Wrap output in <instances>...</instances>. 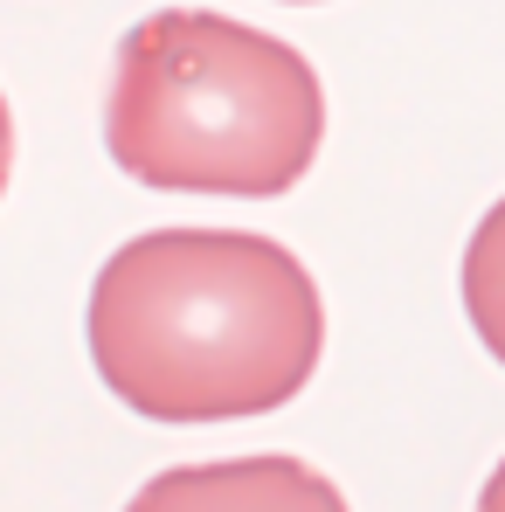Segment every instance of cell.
Returning a JSON list of instances; mask_svg holds the SVG:
<instances>
[{"mask_svg": "<svg viewBox=\"0 0 505 512\" xmlns=\"http://www.w3.org/2000/svg\"><path fill=\"white\" fill-rule=\"evenodd\" d=\"M90 360L146 423L284 409L326 353L312 270L256 229H146L90 284Z\"/></svg>", "mask_w": 505, "mask_h": 512, "instance_id": "obj_1", "label": "cell"}, {"mask_svg": "<svg viewBox=\"0 0 505 512\" xmlns=\"http://www.w3.org/2000/svg\"><path fill=\"white\" fill-rule=\"evenodd\" d=\"M104 146L160 194L270 201L291 194L326 146V84L284 35L167 7L118 42Z\"/></svg>", "mask_w": 505, "mask_h": 512, "instance_id": "obj_2", "label": "cell"}, {"mask_svg": "<svg viewBox=\"0 0 505 512\" xmlns=\"http://www.w3.org/2000/svg\"><path fill=\"white\" fill-rule=\"evenodd\" d=\"M125 512H353L326 471L284 450L215 457V464H173L146 478Z\"/></svg>", "mask_w": 505, "mask_h": 512, "instance_id": "obj_3", "label": "cell"}, {"mask_svg": "<svg viewBox=\"0 0 505 512\" xmlns=\"http://www.w3.org/2000/svg\"><path fill=\"white\" fill-rule=\"evenodd\" d=\"M464 312L485 353L505 367V201L485 208V222L464 243Z\"/></svg>", "mask_w": 505, "mask_h": 512, "instance_id": "obj_4", "label": "cell"}, {"mask_svg": "<svg viewBox=\"0 0 505 512\" xmlns=\"http://www.w3.org/2000/svg\"><path fill=\"white\" fill-rule=\"evenodd\" d=\"M7 173H14V111H7V90H0V194H7Z\"/></svg>", "mask_w": 505, "mask_h": 512, "instance_id": "obj_5", "label": "cell"}, {"mask_svg": "<svg viewBox=\"0 0 505 512\" xmlns=\"http://www.w3.org/2000/svg\"><path fill=\"white\" fill-rule=\"evenodd\" d=\"M478 512H505V457L492 464V478H485V492H478Z\"/></svg>", "mask_w": 505, "mask_h": 512, "instance_id": "obj_6", "label": "cell"}, {"mask_svg": "<svg viewBox=\"0 0 505 512\" xmlns=\"http://www.w3.org/2000/svg\"><path fill=\"white\" fill-rule=\"evenodd\" d=\"M298 7H305V0H298Z\"/></svg>", "mask_w": 505, "mask_h": 512, "instance_id": "obj_7", "label": "cell"}]
</instances>
